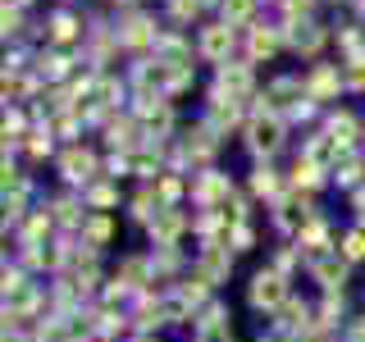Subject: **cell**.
I'll use <instances>...</instances> for the list:
<instances>
[{"mask_svg":"<svg viewBox=\"0 0 365 342\" xmlns=\"http://www.w3.org/2000/svg\"><path fill=\"white\" fill-rule=\"evenodd\" d=\"M292 292H297V288H292L288 274H279L274 265H260V269H251V279H247V311L274 319Z\"/></svg>","mask_w":365,"mask_h":342,"instance_id":"6da1fadb","label":"cell"},{"mask_svg":"<svg viewBox=\"0 0 365 342\" xmlns=\"http://www.w3.org/2000/svg\"><path fill=\"white\" fill-rule=\"evenodd\" d=\"M55 169H60V178H64V187H91L96 178H106V160H101L91 146L83 142H73V146H64L60 160H55Z\"/></svg>","mask_w":365,"mask_h":342,"instance_id":"7a4b0ae2","label":"cell"},{"mask_svg":"<svg viewBox=\"0 0 365 342\" xmlns=\"http://www.w3.org/2000/svg\"><path fill=\"white\" fill-rule=\"evenodd\" d=\"M233 265H237V251L228 247V237H220V242H197V251H192V269H201L215 288H224L233 279Z\"/></svg>","mask_w":365,"mask_h":342,"instance_id":"3957f363","label":"cell"},{"mask_svg":"<svg viewBox=\"0 0 365 342\" xmlns=\"http://www.w3.org/2000/svg\"><path fill=\"white\" fill-rule=\"evenodd\" d=\"M283 119L279 114H256V119L247 123V151L256 165H269L274 155H279V146H283Z\"/></svg>","mask_w":365,"mask_h":342,"instance_id":"277c9868","label":"cell"},{"mask_svg":"<svg viewBox=\"0 0 365 342\" xmlns=\"http://www.w3.org/2000/svg\"><path fill=\"white\" fill-rule=\"evenodd\" d=\"M351 274H356V265H347L342 260V251H334V256H319L315 265H306V279L315 283V292H347L351 288Z\"/></svg>","mask_w":365,"mask_h":342,"instance_id":"5b68a950","label":"cell"},{"mask_svg":"<svg viewBox=\"0 0 365 342\" xmlns=\"http://www.w3.org/2000/svg\"><path fill=\"white\" fill-rule=\"evenodd\" d=\"M274 328H283V333H292V338H302L306 328L315 324V296H302V292H292L288 301H283V311L269 319Z\"/></svg>","mask_w":365,"mask_h":342,"instance_id":"8992f818","label":"cell"},{"mask_svg":"<svg viewBox=\"0 0 365 342\" xmlns=\"http://www.w3.org/2000/svg\"><path fill=\"white\" fill-rule=\"evenodd\" d=\"M247 192L256 201H265V210H269V205L288 192V178H279V169H274V165H256V169H251V178H247Z\"/></svg>","mask_w":365,"mask_h":342,"instance_id":"52a82bcc","label":"cell"},{"mask_svg":"<svg viewBox=\"0 0 365 342\" xmlns=\"http://www.w3.org/2000/svg\"><path fill=\"white\" fill-rule=\"evenodd\" d=\"M114 233H119V214H106V210H91L87 224L78 228V237H83L87 247H96V251H110Z\"/></svg>","mask_w":365,"mask_h":342,"instance_id":"ba28073f","label":"cell"},{"mask_svg":"<svg viewBox=\"0 0 365 342\" xmlns=\"http://www.w3.org/2000/svg\"><path fill=\"white\" fill-rule=\"evenodd\" d=\"M83 197H87V210H106V214H114L123 205V192L114 178H96L91 187H83Z\"/></svg>","mask_w":365,"mask_h":342,"instance_id":"9c48e42d","label":"cell"},{"mask_svg":"<svg viewBox=\"0 0 365 342\" xmlns=\"http://www.w3.org/2000/svg\"><path fill=\"white\" fill-rule=\"evenodd\" d=\"M210 328H233V311H228L224 296H215V301H205L197 319H192V333H210Z\"/></svg>","mask_w":365,"mask_h":342,"instance_id":"30bf717a","label":"cell"},{"mask_svg":"<svg viewBox=\"0 0 365 342\" xmlns=\"http://www.w3.org/2000/svg\"><path fill=\"white\" fill-rule=\"evenodd\" d=\"M265 265H274L279 274L297 279V274H306V256H302V247H297V242H274V251H269Z\"/></svg>","mask_w":365,"mask_h":342,"instance_id":"8fae6325","label":"cell"},{"mask_svg":"<svg viewBox=\"0 0 365 342\" xmlns=\"http://www.w3.org/2000/svg\"><path fill=\"white\" fill-rule=\"evenodd\" d=\"M201 51L210 55V60H224L228 51H233V23H215V28L201 32Z\"/></svg>","mask_w":365,"mask_h":342,"instance_id":"7c38bea8","label":"cell"},{"mask_svg":"<svg viewBox=\"0 0 365 342\" xmlns=\"http://www.w3.org/2000/svg\"><path fill=\"white\" fill-rule=\"evenodd\" d=\"M338 251H342V260H347V265H365V224H351V228H342V237H338Z\"/></svg>","mask_w":365,"mask_h":342,"instance_id":"4fadbf2b","label":"cell"},{"mask_svg":"<svg viewBox=\"0 0 365 342\" xmlns=\"http://www.w3.org/2000/svg\"><path fill=\"white\" fill-rule=\"evenodd\" d=\"M228 247H233L237 256L256 251V247H260V228H256V219H251V224H237V228H228Z\"/></svg>","mask_w":365,"mask_h":342,"instance_id":"5bb4252c","label":"cell"},{"mask_svg":"<svg viewBox=\"0 0 365 342\" xmlns=\"http://www.w3.org/2000/svg\"><path fill=\"white\" fill-rule=\"evenodd\" d=\"M220 87H228V91H242V87H251V68L247 64H220Z\"/></svg>","mask_w":365,"mask_h":342,"instance_id":"9a60e30c","label":"cell"},{"mask_svg":"<svg viewBox=\"0 0 365 342\" xmlns=\"http://www.w3.org/2000/svg\"><path fill=\"white\" fill-rule=\"evenodd\" d=\"M46 37H51V41H73L78 37V19L73 14H64V9H60V14H51V32H46Z\"/></svg>","mask_w":365,"mask_h":342,"instance_id":"2e32d148","label":"cell"},{"mask_svg":"<svg viewBox=\"0 0 365 342\" xmlns=\"http://www.w3.org/2000/svg\"><path fill=\"white\" fill-rule=\"evenodd\" d=\"M146 28H151V23H146V19H137V14H133L128 23H123V32H119V41H123V46H142L146 37H151V32H146Z\"/></svg>","mask_w":365,"mask_h":342,"instance_id":"e0dca14e","label":"cell"},{"mask_svg":"<svg viewBox=\"0 0 365 342\" xmlns=\"http://www.w3.org/2000/svg\"><path fill=\"white\" fill-rule=\"evenodd\" d=\"M342 83H347V87H365V55H351V60H347Z\"/></svg>","mask_w":365,"mask_h":342,"instance_id":"ac0fdd59","label":"cell"},{"mask_svg":"<svg viewBox=\"0 0 365 342\" xmlns=\"http://www.w3.org/2000/svg\"><path fill=\"white\" fill-rule=\"evenodd\" d=\"M274 46H279V32H265V28L251 32V55H269Z\"/></svg>","mask_w":365,"mask_h":342,"instance_id":"d6986e66","label":"cell"},{"mask_svg":"<svg viewBox=\"0 0 365 342\" xmlns=\"http://www.w3.org/2000/svg\"><path fill=\"white\" fill-rule=\"evenodd\" d=\"M251 5H256V0H224V19H228V23L247 19V14H251Z\"/></svg>","mask_w":365,"mask_h":342,"instance_id":"ffe728a7","label":"cell"},{"mask_svg":"<svg viewBox=\"0 0 365 342\" xmlns=\"http://www.w3.org/2000/svg\"><path fill=\"white\" fill-rule=\"evenodd\" d=\"M187 342H237V328H210V333H192Z\"/></svg>","mask_w":365,"mask_h":342,"instance_id":"44dd1931","label":"cell"},{"mask_svg":"<svg viewBox=\"0 0 365 342\" xmlns=\"http://www.w3.org/2000/svg\"><path fill=\"white\" fill-rule=\"evenodd\" d=\"M205 5H210V0H205Z\"/></svg>","mask_w":365,"mask_h":342,"instance_id":"7402d4cb","label":"cell"},{"mask_svg":"<svg viewBox=\"0 0 365 342\" xmlns=\"http://www.w3.org/2000/svg\"><path fill=\"white\" fill-rule=\"evenodd\" d=\"M361 311H365V306H361Z\"/></svg>","mask_w":365,"mask_h":342,"instance_id":"603a6c76","label":"cell"}]
</instances>
